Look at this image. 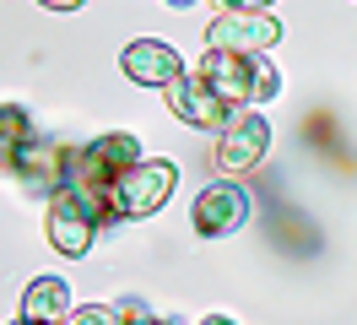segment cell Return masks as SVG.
<instances>
[{
    "label": "cell",
    "mask_w": 357,
    "mask_h": 325,
    "mask_svg": "<svg viewBox=\"0 0 357 325\" xmlns=\"http://www.w3.org/2000/svg\"><path fill=\"white\" fill-rule=\"evenodd\" d=\"M201 71L206 82L222 92L233 108L244 103H266V98H276L282 92V76H276V65L266 60V55H233V49H211V55H201Z\"/></svg>",
    "instance_id": "obj_1"
},
{
    "label": "cell",
    "mask_w": 357,
    "mask_h": 325,
    "mask_svg": "<svg viewBox=\"0 0 357 325\" xmlns=\"http://www.w3.org/2000/svg\"><path fill=\"white\" fill-rule=\"evenodd\" d=\"M130 163H141V141H135L130 130H109V136H98L87 147H76V157H70V185L87 190L92 201L103 206V217H109L114 179L130 168Z\"/></svg>",
    "instance_id": "obj_2"
},
{
    "label": "cell",
    "mask_w": 357,
    "mask_h": 325,
    "mask_svg": "<svg viewBox=\"0 0 357 325\" xmlns=\"http://www.w3.org/2000/svg\"><path fill=\"white\" fill-rule=\"evenodd\" d=\"M178 185V168L168 157H141L130 168L114 179V195H109V222H135V217H152L168 206V195Z\"/></svg>",
    "instance_id": "obj_3"
},
{
    "label": "cell",
    "mask_w": 357,
    "mask_h": 325,
    "mask_svg": "<svg viewBox=\"0 0 357 325\" xmlns=\"http://www.w3.org/2000/svg\"><path fill=\"white\" fill-rule=\"evenodd\" d=\"M98 228H109V217H103V206H98L87 190L66 185L60 195H49V244H54L60 255H70V260L87 255Z\"/></svg>",
    "instance_id": "obj_4"
},
{
    "label": "cell",
    "mask_w": 357,
    "mask_h": 325,
    "mask_svg": "<svg viewBox=\"0 0 357 325\" xmlns=\"http://www.w3.org/2000/svg\"><path fill=\"white\" fill-rule=\"evenodd\" d=\"M70 157H76V152H70L66 141L33 136V141L11 157V168H6V173H17L27 195H60L70 185Z\"/></svg>",
    "instance_id": "obj_5"
},
{
    "label": "cell",
    "mask_w": 357,
    "mask_h": 325,
    "mask_svg": "<svg viewBox=\"0 0 357 325\" xmlns=\"http://www.w3.org/2000/svg\"><path fill=\"white\" fill-rule=\"evenodd\" d=\"M266 147H271V125H266V114H255V108H238V114H233V120L217 130V168H222L227 179H238V173L260 168Z\"/></svg>",
    "instance_id": "obj_6"
},
{
    "label": "cell",
    "mask_w": 357,
    "mask_h": 325,
    "mask_svg": "<svg viewBox=\"0 0 357 325\" xmlns=\"http://www.w3.org/2000/svg\"><path fill=\"white\" fill-rule=\"evenodd\" d=\"M162 92H168V108H174L184 125H195V130H222L227 120L238 114V108L227 103V98L206 82L201 71H184V76H178V82H168Z\"/></svg>",
    "instance_id": "obj_7"
},
{
    "label": "cell",
    "mask_w": 357,
    "mask_h": 325,
    "mask_svg": "<svg viewBox=\"0 0 357 325\" xmlns=\"http://www.w3.org/2000/svg\"><path fill=\"white\" fill-rule=\"evenodd\" d=\"M282 43V22L271 11H222L206 27V49H233V55H266Z\"/></svg>",
    "instance_id": "obj_8"
},
{
    "label": "cell",
    "mask_w": 357,
    "mask_h": 325,
    "mask_svg": "<svg viewBox=\"0 0 357 325\" xmlns=\"http://www.w3.org/2000/svg\"><path fill=\"white\" fill-rule=\"evenodd\" d=\"M190 222H195V233L201 238H222V233H238L249 222V195L244 185H206L201 201H195V212H190Z\"/></svg>",
    "instance_id": "obj_9"
},
{
    "label": "cell",
    "mask_w": 357,
    "mask_h": 325,
    "mask_svg": "<svg viewBox=\"0 0 357 325\" xmlns=\"http://www.w3.org/2000/svg\"><path fill=\"white\" fill-rule=\"evenodd\" d=\"M119 65H125V76H130L135 87H168V82L184 76V55L162 38H135L130 49L119 55Z\"/></svg>",
    "instance_id": "obj_10"
},
{
    "label": "cell",
    "mask_w": 357,
    "mask_h": 325,
    "mask_svg": "<svg viewBox=\"0 0 357 325\" xmlns=\"http://www.w3.org/2000/svg\"><path fill=\"white\" fill-rule=\"evenodd\" d=\"M17 315H27V320H44V325H66L70 320V287L60 277H38L27 282L22 303H17Z\"/></svg>",
    "instance_id": "obj_11"
},
{
    "label": "cell",
    "mask_w": 357,
    "mask_h": 325,
    "mask_svg": "<svg viewBox=\"0 0 357 325\" xmlns=\"http://www.w3.org/2000/svg\"><path fill=\"white\" fill-rule=\"evenodd\" d=\"M38 130H33V114L22 103H0V168H11V157L33 141Z\"/></svg>",
    "instance_id": "obj_12"
},
{
    "label": "cell",
    "mask_w": 357,
    "mask_h": 325,
    "mask_svg": "<svg viewBox=\"0 0 357 325\" xmlns=\"http://www.w3.org/2000/svg\"><path fill=\"white\" fill-rule=\"evenodd\" d=\"M130 315H141V303H125V309H109V303H82V309H70L66 325H125Z\"/></svg>",
    "instance_id": "obj_13"
},
{
    "label": "cell",
    "mask_w": 357,
    "mask_h": 325,
    "mask_svg": "<svg viewBox=\"0 0 357 325\" xmlns=\"http://www.w3.org/2000/svg\"><path fill=\"white\" fill-rule=\"evenodd\" d=\"M276 0H222V11H271Z\"/></svg>",
    "instance_id": "obj_14"
},
{
    "label": "cell",
    "mask_w": 357,
    "mask_h": 325,
    "mask_svg": "<svg viewBox=\"0 0 357 325\" xmlns=\"http://www.w3.org/2000/svg\"><path fill=\"white\" fill-rule=\"evenodd\" d=\"M38 6H44V11H82L87 0H38Z\"/></svg>",
    "instance_id": "obj_15"
},
{
    "label": "cell",
    "mask_w": 357,
    "mask_h": 325,
    "mask_svg": "<svg viewBox=\"0 0 357 325\" xmlns=\"http://www.w3.org/2000/svg\"><path fill=\"white\" fill-rule=\"evenodd\" d=\"M125 325H174V320H162V315H130Z\"/></svg>",
    "instance_id": "obj_16"
},
{
    "label": "cell",
    "mask_w": 357,
    "mask_h": 325,
    "mask_svg": "<svg viewBox=\"0 0 357 325\" xmlns=\"http://www.w3.org/2000/svg\"><path fill=\"white\" fill-rule=\"evenodd\" d=\"M206 325H233V320H227V315H211V320H206Z\"/></svg>",
    "instance_id": "obj_17"
},
{
    "label": "cell",
    "mask_w": 357,
    "mask_h": 325,
    "mask_svg": "<svg viewBox=\"0 0 357 325\" xmlns=\"http://www.w3.org/2000/svg\"><path fill=\"white\" fill-rule=\"evenodd\" d=\"M11 325H44V320H27V315H17V320H11Z\"/></svg>",
    "instance_id": "obj_18"
},
{
    "label": "cell",
    "mask_w": 357,
    "mask_h": 325,
    "mask_svg": "<svg viewBox=\"0 0 357 325\" xmlns=\"http://www.w3.org/2000/svg\"><path fill=\"white\" fill-rule=\"evenodd\" d=\"M168 6H178V11H184V6H195V0H168Z\"/></svg>",
    "instance_id": "obj_19"
}]
</instances>
